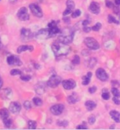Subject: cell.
<instances>
[{"label": "cell", "instance_id": "obj_1", "mask_svg": "<svg viewBox=\"0 0 120 130\" xmlns=\"http://www.w3.org/2000/svg\"><path fill=\"white\" fill-rule=\"evenodd\" d=\"M51 49L54 52L56 57H60L63 56H66L70 53L71 48L68 44L60 42L58 40L57 42H54L51 46Z\"/></svg>", "mask_w": 120, "mask_h": 130}, {"label": "cell", "instance_id": "obj_2", "mask_svg": "<svg viewBox=\"0 0 120 130\" xmlns=\"http://www.w3.org/2000/svg\"><path fill=\"white\" fill-rule=\"evenodd\" d=\"M60 35L58 37V40L60 42L68 44L73 41L74 39V32L70 28H65L63 31H60Z\"/></svg>", "mask_w": 120, "mask_h": 130}, {"label": "cell", "instance_id": "obj_3", "mask_svg": "<svg viewBox=\"0 0 120 130\" xmlns=\"http://www.w3.org/2000/svg\"><path fill=\"white\" fill-rule=\"evenodd\" d=\"M84 44L89 48L91 50H98L100 48L99 43L93 37H87L84 40Z\"/></svg>", "mask_w": 120, "mask_h": 130}, {"label": "cell", "instance_id": "obj_4", "mask_svg": "<svg viewBox=\"0 0 120 130\" xmlns=\"http://www.w3.org/2000/svg\"><path fill=\"white\" fill-rule=\"evenodd\" d=\"M62 79L60 76L56 75H53L47 82V85L51 88L57 87L58 85H60Z\"/></svg>", "mask_w": 120, "mask_h": 130}, {"label": "cell", "instance_id": "obj_5", "mask_svg": "<svg viewBox=\"0 0 120 130\" xmlns=\"http://www.w3.org/2000/svg\"><path fill=\"white\" fill-rule=\"evenodd\" d=\"M17 16L21 21H25L30 19V15H29L28 11L26 7H22L19 9L17 13Z\"/></svg>", "mask_w": 120, "mask_h": 130}, {"label": "cell", "instance_id": "obj_6", "mask_svg": "<svg viewBox=\"0 0 120 130\" xmlns=\"http://www.w3.org/2000/svg\"><path fill=\"white\" fill-rule=\"evenodd\" d=\"M96 75L97 78L100 79L102 82H106L109 79V76H108V73H106L105 70L103 68H100L96 71Z\"/></svg>", "mask_w": 120, "mask_h": 130}, {"label": "cell", "instance_id": "obj_7", "mask_svg": "<svg viewBox=\"0 0 120 130\" xmlns=\"http://www.w3.org/2000/svg\"><path fill=\"white\" fill-rule=\"evenodd\" d=\"M30 9L34 15H35L38 18H42L43 16V13L41 8L36 4H31L30 5Z\"/></svg>", "mask_w": 120, "mask_h": 130}, {"label": "cell", "instance_id": "obj_8", "mask_svg": "<svg viewBox=\"0 0 120 130\" xmlns=\"http://www.w3.org/2000/svg\"><path fill=\"white\" fill-rule=\"evenodd\" d=\"M62 85H63V88L66 90H71L73 89L74 88L76 87V82L72 79H65L63 80L62 82Z\"/></svg>", "mask_w": 120, "mask_h": 130}, {"label": "cell", "instance_id": "obj_9", "mask_svg": "<svg viewBox=\"0 0 120 130\" xmlns=\"http://www.w3.org/2000/svg\"><path fill=\"white\" fill-rule=\"evenodd\" d=\"M64 109H65V106H63V104H56V105L51 106L50 110L53 115H60V114H62Z\"/></svg>", "mask_w": 120, "mask_h": 130}, {"label": "cell", "instance_id": "obj_10", "mask_svg": "<svg viewBox=\"0 0 120 130\" xmlns=\"http://www.w3.org/2000/svg\"><path fill=\"white\" fill-rule=\"evenodd\" d=\"M7 63L9 66H21L22 61L15 56H9L7 57Z\"/></svg>", "mask_w": 120, "mask_h": 130}, {"label": "cell", "instance_id": "obj_11", "mask_svg": "<svg viewBox=\"0 0 120 130\" xmlns=\"http://www.w3.org/2000/svg\"><path fill=\"white\" fill-rule=\"evenodd\" d=\"M21 110V106L18 102H12L9 106V110L13 114H18Z\"/></svg>", "mask_w": 120, "mask_h": 130}, {"label": "cell", "instance_id": "obj_12", "mask_svg": "<svg viewBox=\"0 0 120 130\" xmlns=\"http://www.w3.org/2000/svg\"><path fill=\"white\" fill-rule=\"evenodd\" d=\"M36 37L39 39H45L50 37L49 30L48 29H41L37 33Z\"/></svg>", "mask_w": 120, "mask_h": 130}, {"label": "cell", "instance_id": "obj_13", "mask_svg": "<svg viewBox=\"0 0 120 130\" xmlns=\"http://www.w3.org/2000/svg\"><path fill=\"white\" fill-rule=\"evenodd\" d=\"M89 11L93 14H98L100 11V4L96 2H92L89 6Z\"/></svg>", "mask_w": 120, "mask_h": 130}, {"label": "cell", "instance_id": "obj_14", "mask_svg": "<svg viewBox=\"0 0 120 130\" xmlns=\"http://www.w3.org/2000/svg\"><path fill=\"white\" fill-rule=\"evenodd\" d=\"M21 35L22 38L24 40H27L32 37V33L30 29L27 28H22L21 30Z\"/></svg>", "mask_w": 120, "mask_h": 130}, {"label": "cell", "instance_id": "obj_15", "mask_svg": "<svg viewBox=\"0 0 120 130\" xmlns=\"http://www.w3.org/2000/svg\"><path fill=\"white\" fill-rule=\"evenodd\" d=\"M12 95V91L9 88L4 89L0 91V96L3 99H9Z\"/></svg>", "mask_w": 120, "mask_h": 130}, {"label": "cell", "instance_id": "obj_16", "mask_svg": "<svg viewBox=\"0 0 120 130\" xmlns=\"http://www.w3.org/2000/svg\"><path fill=\"white\" fill-rule=\"evenodd\" d=\"M34 50L33 46L32 45H22L20 46L18 48H17V52L18 54H21L22 52H26V51H30V52H32Z\"/></svg>", "mask_w": 120, "mask_h": 130}, {"label": "cell", "instance_id": "obj_17", "mask_svg": "<svg viewBox=\"0 0 120 130\" xmlns=\"http://www.w3.org/2000/svg\"><path fill=\"white\" fill-rule=\"evenodd\" d=\"M110 117L112 118V120L117 122L119 123L120 122V112L117 111V110H111L110 112Z\"/></svg>", "mask_w": 120, "mask_h": 130}, {"label": "cell", "instance_id": "obj_18", "mask_svg": "<svg viewBox=\"0 0 120 130\" xmlns=\"http://www.w3.org/2000/svg\"><path fill=\"white\" fill-rule=\"evenodd\" d=\"M48 30H49V35H50V37H52L55 36L56 35L60 33V30L56 26H54V27H48Z\"/></svg>", "mask_w": 120, "mask_h": 130}, {"label": "cell", "instance_id": "obj_19", "mask_svg": "<svg viewBox=\"0 0 120 130\" xmlns=\"http://www.w3.org/2000/svg\"><path fill=\"white\" fill-rule=\"evenodd\" d=\"M96 106H97L96 103L93 101H87L85 102V106L87 107V110L89 111L93 110V109L96 108Z\"/></svg>", "mask_w": 120, "mask_h": 130}, {"label": "cell", "instance_id": "obj_20", "mask_svg": "<svg viewBox=\"0 0 120 130\" xmlns=\"http://www.w3.org/2000/svg\"><path fill=\"white\" fill-rule=\"evenodd\" d=\"M67 102L70 103V104H74V103H77L79 101V98L77 96V95L75 94H73L72 95H70L69 96H67Z\"/></svg>", "mask_w": 120, "mask_h": 130}, {"label": "cell", "instance_id": "obj_21", "mask_svg": "<svg viewBox=\"0 0 120 130\" xmlns=\"http://www.w3.org/2000/svg\"><path fill=\"white\" fill-rule=\"evenodd\" d=\"M9 112L8 110L6 108H2L0 110V118L2 120L5 119L6 118H9Z\"/></svg>", "mask_w": 120, "mask_h": 130}, {"label": "cell", "instance_id": "obj_22", "mask_svg": "<svg viewBox=\"0 0 120 130\" xmlns=\"http://www.w3.org/2000/svg\"><path fill=\"white\" fill-rule=\"evenodd\" d=\"M97 63V59L96 58H91L89 61V63H88V66L90 68H93V67L95 66Z\"/></svg>", "mask_w": 120, "mask_h": 130}, {"label": "cell", "instance_id": "obj_23", "mask_svg": "<svg viewBox=\"0 0 120 130\" xmlns=\"http://www.w3.org/2000/svg\"><path fill=\"white\" fill-rule=\"evenodd\" d=\"M3 120V123L4 124V126L7 128H9V127L11 126V124H12V120H11V119H10L9 118H6L5 119H4L2 120Z\"/></svg>", "mask_w": 120, "mask_h": 130}, {"label": "cell", "instance_id": "obj_24", "mask_svg": "<svg viewBox=\"0 0 120 130\" xmlns=\"http://www.w3.org/2000/svg\"><path fill=\"white\" fill-rule=\"evenodd\" d=\"M108 23H115V24L119 25V21H117L116 18L113 17L112 15H108Z\"/></svg>", "mask_w": 120, "mask_h": 130}, {"label": "cell", "instance_id": "obj_25", "mask_svg": "<svg viewBox=\"0 0 120 130\" xmlns=\"http://www.w3.org/2000/svg\"><path fill=\"white\" fill-rule=\"evenodd\" d=\"M32 101H33L34 104L37 106H41L43 104V101H42V100L41 99H39V97H35V98H34L33 100H32Z\"/></svg>", "mask_w": 120, "mask_h": 130}, {"label": "cell", "instance_id": "obj_26", "mask_svg": "<svg viewBox=\"0 0 120 130\" xmlns=\"http://www.w3.org/2000/svg\"><path fill=\"white\" fill-rule=\"evenodd\" d=\"M66 6L67 8H69V9H70L71 10H73L75 7V2H74L72 0H67Z\"/></svg>", "mask_w": 120, "mask_h": 130}, {"label": "cell", "instance_id": "obj_27", "mask_svg": "<svg viewBox=\"0 0 120 130\" xmlns=\"http://www.w3.org/2000/svg\"><path fill=\"white\" fill-rule=\"evenodd\" d=\"M28 127L30 129H35L37 128V122L33 120H30L28 122Z\"/></svg>", "mask_w": 120, "mask_h": 130}, {"label": "cell", "instance_id": "obj_28", "mask_svg": "<svg viewBox=\"0 0 120 130\" xmlns=\"http://www.w3.org/2000/svg\"><path fill=\"white\" fill-rule=\"evenodd\" d=\"M112 94L114 95V96H116L117 98L120 97V91H119V89H117L116 87H113L111 89Z\"/></svg>", "mask_w": 120, "mask_h": 130}, {"label": "cell", "instance_id": "obj_29", "mask_svg": "<svg viewBox=\"0 0 120 130\" xmlns=\"http://www.w3.org/2000/svg\"><path fill=\"white\" fill-rule=\"evenodd\" d=\"M72 63L74 65H79V64L80 63V58H79L78 55H75V56H74L72 61Z\"/></svg>", "mask_w": 120, "mask_h": 130}, {"label": "cell", "instance_id": "obj_30", "mask_svg": "<svg viewBox=\"0 0 120 130\" xmlns=\"http://www.w3.org/2000/svg\"><path fill=\"white\" fill-rule=\"evenodd\" d=\"M10 74L13 76L21 75H22V71L18 69H13L10 72Z\"/></svg>", "mask_w": 120, "mask_h": 130}, {"label": "cell", "instance_id": "obj_31", "mask_svg": "<svg viewBox=\"0 0 120 130\" xmlns=\"http://www.w3.org/2000/svg\"><path fill=\"white\" fill-rule=\"evenodd\" d=\"M102 27V25L100 23H96L95 25H93V27H91V29H92V30L95 31V32H98V31L100 30V29Z\"/></svg>", "mask_w": 120, "mask_h": 130}, {"label": "cell", "instance_id": "obj_32", "mask_svg": "<svg viewBox=\"0 0 120 130\" xmlns=\"http://www.w3.org/2000/svg\"><path fill=\"white\" fill-rule=\"evenodd\" d=\"M81 14V11L79 10V9H77V10H75V11H73L72 13V17L73 18H77L79 16H80Z\"/></svg>", "mask_w": 120, "mask_h": 130}, {"label": "cell", "instance_id": "obj_33", "mask_svg": "<svg viewBox=\"0 0 120 130\" xmlns=\"http://www.w3.org/2000/svg\"><path fill=\"white\" fill-rule=\"evenodd\" d=\"M57 124L60 127H67L68 125V121H67L65 120H58L57 122Z\"/></svg>", "mask_w": 120, "mask_h": 130}, {"label": "cell", "instance_id": "obj_34", "mask_svg": "<svg viewBox=\"0 0 120 130\" xmlns=\"http://www.w3.org/2000/svg\"><path fill=\"white\" fill-rule=\"evenodd\" d=\"M83 81H82V85H87L89 84V82H90V80H91V78H89V77H87V75L86 76H84L83 77Z\"/></svg>", "mask_w": 120, "mask_h": 130}, {"label": "cell", "instance_id": "obj_35", "mask_svg": "<svg viewBox=\"0 0 120 130\" xmlns=\"http://www.w3.org/2000/svg\"><path fill=\"white\" fill-rule=\"evenodd\" d=\"M96 118L95 117V115H91V116H89V118H88V122H89V123L90 124H93L95 123V122H96Z\"/></svg>", "mask_w": 120, "mask_h": 130}, {"label": "cell", "instance_id": "obj_36", "mask_svg": "<svg viewBox=\"0 0 120 130\" xmlns=\"http://www.w3.org/2000/svg\"><path fill=\"white\" fill-rule=\"evenodd\" d=\"M31 76L30 75H21V79L24 81V82H28L31 79Z\"/></svg>", "mask_w": 120, "mask_h": 130}, {"label": "cell", "instance_id": "obj_37", "mask_svg": "<svg viewBox=\"0 0 120 130\" xmlns=\"http://www.w3.org/2000/svg\"><path fill=\"white\" fill-rule=\"evenodd\" d=\"M102 98L104 100H109V99H110V94H109V92H108V91H106V92H102Z\"/></svg>", "mask_w": 120, "mask_h": 130}, {"label": "cell", "instance_id": "obj_38", "mask_svg": "<svg viewBox=\"0 0 120 130\" xmlns=\"http://www.w3.org/2000/svg\"><path fill=\"white\" fill-rule=\"evenodd\" d=\"M23 106H24V108L25 109H27V110H29V109L31 108V107H32V105H31V103H30V101H25L24 104H23Z\"/></svg>", "mask_w": 120, "mask_h": 130}, {"label": "cell", "instance_id": "obj_39", "mask_svg": "<svg viewBox=\"0 0 120 130\" xmlns=\"http://www.w3.org/2000/svg\"><path fill=\"white\" fill-rule=\"evenodd\" d=\"M105 4H106V6L108 7V8H113L114 7V4L111 1H110V0H106V2H105Z\"/></svg>", "mask_w": 120, "mask_h": 130}, {"label": "cell", "instance_id": "obj_40", "mask_svg": "<svg viewBox=\"0 0 120 130\" xmlns=\"http://www.w3.org/2000/svg\"><path fill=\"white\" fill-rule=\"evenodd\" d=\"M72 11V10H71L70 9H69V8H67L65 11H64V12H63V15H64V16H65V15H69L70 13H71Z\"/></svg>", "mask_w": 120, "mask_h": 130}, {"label": "cell", "instance_id": "obj_41", "mask_svg": "<svg viewBox=\"0 0 120 130\" xmlns=\"http://www.w3.org/2000/svg\"><path fill=\"white\" fill-rule=\"evenodd\" d=\"M97 90V87H95V86H93V87H91L89 89V92L90 93V94H94L95 92Z\"/></svg>", "mask_w": 120, "mask_h": 130}, {"label": "cell", "instance_id": "obj_42", "mask_svg": "<svg viewBox=\"0 0 120 130\" xmlns=\"http://www.w3.org/2000/svg\"><path fill=\"white\" fill-rule=\"evenodd\" d=\"M91 30H92L91 27H88V26H84V27H83V31H84V32H87V33H88V32H91Z\"/></svg>", "mask_w": 120, "mask_h": 130}, {"label": "cell", "instance_id": "obj_43", "mask_svg": "<svg viewBox=\"0 0 120 130\" xmlns=\"http://www.w3.org/2000/svg\"><path fill=\"white\" fill-rule=\"evenodd\" d=\"M112 101H113V102L114 103V104H116V105H120V101L118 99V98H117V97L116 96L113 97Z\"/></svg>", "mask_w": 120, "mask_h": 130}, {"label": "cell", "instance_id": "obj_44", "mask_svg": "<svg viewBox=\"0 0 120 130\" xmlns=\"http://www.w3.org/2000/svg\"><path fill=\"white\" fill-rule=\"evenodd\" d=\"M88 129V127L84 124H79L77 127V129Z\"/></svg>", "mask_w": 120, "mask_h": 130}, {"label": "cell", "instance_id": "obj_45", "mask_svg": "<svg viewBox=\"0 0 120 130\" xmlns=\"http://www.w3.org/2000/svg\"><path fill=\"white\" fill-rule=\"evenodd\" d=\"M81 54L84 56H89L90 55V52L89 51H88V50H86V49H84L81 52Z\"/></svg>", "mask_w": 120, "mask_h": 130}, {"label": "cell", "instance_id": "obj_46", "mask_svg": "<svg viewBox=\"0 0 120 130\" xmlns=\"http://www.w3.org/2000/svg\"><path fill=\"white\" fill-rule=\"evenodd\" d=\"M111 84L113 87H115V86H119V82H118L117 80H112L111 82Z\"/></svg>", "mask_w": 120, "mask_h": 130}, {"label": "cell", "instance_id": "obj_47", "mask_svg": "<svg viewBox=\"0 0 120 130\" xmlns=\"http://www.w3.org/2000/svg\"><path fill=\"white\" fill-rule=\"evenodd\" d=\"M90 23V21H89V20H84V21H83V22H82V25H84V26H87Z\"/></svg>", "mask_w": 120, "mask_h": 130}, {"label": "cell", "instance_id": "obj_48", "mask_svg": "<svg viewBox=\"0 0 120 130\" xmlns=\"http://www.w3.org/2000/svg\"><path fill=\"white\" fill-rule=\"evenodd\" d=\"M63 21L65 22V23H70V19L68 17H64L63 18Z\"/></svg>", "mask_w": 120, "mask_h": 130}, {"label": "cell", "instance_id": "obj_49", "mask_svg": "<svg viewBox=\"0 0 120 130\" xmlns=\"http://www.w3.org/2000/svg\"><path fill=\"white\" fill-rule=\"evenodd\" d=\"M114 11L115 12V13H117V14L119 13V7H118V6H114Z\"/></svg>", "mask_w": 120, "mask_h": 130}, {"label": "cell", "instance_id": "obj_50", "mask_svg": "<svg viewBox=\"0 0 120 130\" xmlns=\"http://www.w3.org/2000/svg\"><path fill=\"white\" fill-rule=\"evenodd\" d=\"M92 75H93V74H92V73H91V72H88V73H87V77H89V78H91V77H92Z\"/></svg>", "mask_w": 120, "mask_h": 130}, {"label": "cell", "instance_id": "obj_51", "mask_svg": "<svg viewBox=\"0 0 120 130\" xmlns=\"http://www.w3.org/2000/svg\"><path fill=\"white\" fill-rule=\"evenodd\" d=\"M2 85H3V81H2V79L1 77V76H0V89L2 87Z\"/></svg>", "mask_w": 120, "mask_h": 130}, {"label": "cell", "instance_id": "obj_52", "mask_svg": "<svg viewBox=\"0 0 120 130\" xmlns=\"http://www.w3.org/2000/svg\"><path fill=\"white\" fill-rule=\"evenodd\" d=\"M9 2H10L11 3L14 4V3H15L16 2H17V0H9Z\"/></svg>", "mask_w": 120, "mask_h": 130}, {"label": "cell", "instance_id": "obj_53", "mask_svg": "<svg viewBox=\"0 0 120 130\" xmlns=\"http://www.w3.org/2000/svg\"><path fill=\"white\" fill-rule=\"evenodd\" d=\"M2 47V41H1V38H0V50H1Z\"/></svg>", "mask_w": 120, "mask_h": 130}, {"label": "cell", "instance_id": "obj_54", "mask_svg": "<svg viewBox=\"0 0 120 130\" xmlns=\"http://www.w3.org/2000/svg\"><path fill=\"white\" fill-rule=\"evenodd\" d=\"M102 92H106V91H108V89H102Z\"/></svg>", "mask_w": 120, "mask_h": 130}, {"label": "cell", "instance_id": "obj_55", "mask_svg": "<svg viewBox=\"0 0 120 130\" xmlns=\"http://www.w3.org/2000/svg\"><path fill=\"white\" fill-rule=\"evenodd\" d=\"M114 128H115V127H114V125H113V124L112 125L111 127H110V129H114Z\"/></svg>", "mask_w": 120, "mask_h": 130}]
</instances>
